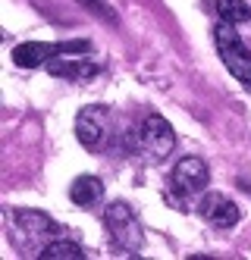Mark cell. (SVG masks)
<instances>
[{
  "instance_id": "6",
  "label": "cell",
  "mask_w": 251,
  "mask_h": 260,
  "mask_svg": "<svg viewBox=\"0 0 251 260\" xmlns=\"http://www.w3.org/2000/svg\"><path fill=\"white\" fill-rule=\"evenodd\" d=\"M13 222L19 226V232L25 235V248H35V241H44L47 245V238H57L60 235V222H53L47 213L41 210H13Z\"/></svg>"
},
{
  "instance_id": "11",
  "label": "cell",
  "mask_w": 251,
  "mask_h": 260,
  "mask_svg": "<svg viewBox=\"0 0 251 260\" xmlns=\"http://www.w3.org/2000/svg\"><path fill=\"white\" fill-rule=\"evenodd\" d=\"M35 257H41V260H82V257H85V251L75 245V241L57 238V241H47V245L38 251Z\"/></svg>"
},
{
  "instance_id": "10",
  "label": "cell",
  "mask_w": 251,
  "mask_h": 260,
  "mask_svg": "<svg viewBox=\"0 0 251 260\" xmlns=\"http://www.w3.org/2000/svg\"><path fill=\"white\" fill-rule=\"evenodd\" d=\"M69 198L79 204V207L91 210V207H98L101 198H104V182L98 176H79L69 188Z\"/></svg>"
},
{
  "instance_id": "7",
  "label": "cell",
  "mask_w": 251,
  "mask_h": 260,
  "mask_svg": "<svg viewBox=\"0 0 251 260\" xmlns=\"http://www.w3.org/2000/svg\"><path fill=\"white\" fill-rule=\"evenodd\" d=\"M198 213L210 222V226H217V229H229V226H236L239 222V207L233 204V198H226L220 191H210L198 201Z\"/></svg>"
},
{
  "instance_id": "2",
  "label": "cell",
  "mask_w": 251,
  "mask_h": 260,
  "mask_svg": "<svg viewBox=\"0 0 251 260\" xmlns=\"http://www.w3.org/2000/svg\"><path fill=\"white\" fill-rule=\"evenodd\" d=\"M214 41H217L223 66L233 72V79L239 85H245L251 91V53H248L245 41L239 38V31L233 28V22H220L214 28Z\"/></svg>"
},
{
  "instance_id": "8",
  "label": "cell",
  "mask_w": 251,
  "mask_h": 260,
  "mask_svg": "<svg viewBox=\"0 0 251 260\" xmlns=\"http://www.w3.org/2000/svg\"><path fill=\"white\" fill-rule=\"evenodd\" d=\"M53 57H60V44H44V41H25V44H19L13 50V60L16 66H22V69H35V66H44L50 63Z\"/></svg>"
},
{
  "instance_id": "1",
  "label": "cell",
  "mask_w": 251,
  "mask_h": 260,
  "mask_svg": "<svg viewBox=\"0 0 251 260\" xmlns=\"http://www.w3.org/2000/svg\"><path fill=\"white\" fill-rule=\"evenodd\" d=\"M207 182H210L207 163L201 157H182L176 163V170H173V176H170V201L176 204L179 210H188V201L198 191H204Z\"/></svg>"
},
{
  "instance_id": "13",
  "label": "cell",
  "mask_w": 251,
  "mask_h": 260,
  "mask_svg": "<svg viewBox=\"0 0 251 260\" xmlns=\"http://www.w3.org/2000/svg\"><path fill=\"white\" fill-rule=\"evenodd\" d=\"M79 4L85 7V10H91V13H98V16H104V19L107 22H113V19H117V16H113V10L104 4V0H79Z\"/></svg>"
},
{
  "instance_id": "5",
  "label": "cell",
  "mask_w": 251,
  "mask_h": 260,
  "mask_svg": "<svg viewBox=\"0 0 251 260\" xmlns=\"http://www.w3.org/2000/svg\"><path fill=\"white\" fill-rule=\"evenodd\" d=\"M138 144L145 157H151L154 163H160L173 154V144H176V132H173V125L160 116V113H151L145 116L142 128H138Z\"/></svg>"
},
{
  "instance_id": "12",
  "label": "cell",
  "mask_w": 251,
  "mask_h": 260,
  "mask_svg": "<svg viewBox=\"0 0 251 260\" xmlns=\"http://www.w3.org/2000/svg\"><path fill=\"white\" fill-rule=\"evenodd\" d=\"M217 13L223 22H245L251 16V7L245 4V0H217Z\"/></svg>"
},
{
  "instance_id": "3",
  "label": "cell",
  "mask_w": 251,
  "mask_h": 260,
  "mask_svg": "<svg viewBox=\"0 0 251 260\" xmlns=\"http://www.w3.org/2000/svg\"><path fill=\"white\" fill-rule=\"evenodd\" d=\"M104 222H107L110 238H113V245H117V248H123L129 254L142 251L145 232H142V222H138V216H135L129 201H113L110 207H107V213H104Z\"/></svg>"
},
{
  "instance_id": "4",
  "label": "cell",
  "mask_w": 251,
  "mask_h": 260,
  "mask_svg": "<svg viewBox=\"0 0 251 260\" xmlns=\"http://www.w3.org/2000/svg\"><path fill=\"white\" fill-rule=\"evenodd\" d=\"M113 135V122H110V110L104 104H91L79 110L75 116V138H79L88 151H107Z\"/></svg>"
},
{
  "instance_id": "9",
  "label": "cell",
  "mask_w": 251,
  "mask_h": 260,
  "mask_svg": "<svg viewBox=\"0 0 251 260\" xmlns=\"http://www.w3.org/2000/svg\"><path fill=\"white\" fill-rule=\"evenodd\" d=\"M47 69H50V76H57V79H91V76H98V63H91V60H79V57H53L50 63H47Z\"/></svg>"
}]
</instances>
